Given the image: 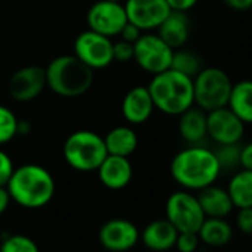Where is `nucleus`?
<instances>
[{
    "mask_svg": "<svg viewBox=\"0 0 252 252\" xmlns=\"http://www.w3.org/2000/svg\"><path fill=\"white\" fill-rule=\"evenodd\" d=\"M221 166L215 153L200 144L178 152L171 162V175L186 190H202L217 181Z\"/></svg>",
    "mask_w": 252,
    "mask_h": 252,
    "instance_id": "f257e3e1",
    "label": "nucleus"
},
{
    "mask_svg": "<svg viewBox=\"0 0 252 252\" xmlns=\"http://www.w3.org/2000/svg\"><path fill=\"white\" fill-rule=\"evenodd\" d=\"M6 189L11 200L27 209L46 206L55 194V180L52 174L36 163L21 165L14 169Z\"/></svg>",
    "mask_w": 252,
    "mask_h": 252,
    "instance_id": "f03ea898",
    "label": "nucleus"
},
{
    "mask_svg": "<svg viewBox=\"0 0 252 252\" xmlns=\"http://www.w3.org/2000/svg\"><path fill=\"white\" fill-rule=\"evenodd\" d=\"M147 88L155 108L168 116H180L194 105L193 79L174 68L155 74Z\"/></svg>",
    "mask_w": 252,
    "mask_h": 252,
    "instance_id": "7ed1b4c3",
    "label": "nucleus"
},
{
    "mask_svg": "<svg viewBox=\"0 0 252 252\" xmlns=\"http://www.w3.org/2000/svg\"><path fill=\"white\" fill-rule=\"evenodd\" d=\"M46 86L64 98H76L86 94L94 82V70L85 65L76 55H60L48 67Z\"/></svg>",
    "mask_w": 252,
    "mask_h": 252,
    "instance_id": "20e7f679",
    "label": "nucleus"
},
{
    "mask_svg": "<svg viewBox=\"0 0 252 252\" xmlns=\"http://www.w3.org/2000/svg\"><path fill=\"white\" fill-rule=\"evenodd\" d=\"M63 155L67 165L79 172H94L105 159L104 138L92 131H76L64 143Z\"/></svg>",
    "mask_w": 252,
    "mask_h": 252,
    "instance_id": "39448f33",
    "label": "nucleus"
},
{
    "mask_svg": "<svg viewBox=\"0 0 252 252\" xmlns=\"http://www.w3.org/2000/svg\"><path fill=\"white\" fill-rule=\"evenodd\" d=\"M231 86L233 83L224 70L218 67L202 68L193 77L194 105L206 113L227 107Z\"/></svg>",
    "mask_w": 252,
    "mask_h": 252,
    "instance_id": "423d86ee",
    "label": "nucleus"
},
{
    "mask_svg": "<svg viewBox=\"0 0 252 252\" xmlns=\"http://www.w3.org/2000/svg\"><path fill=\"white\" fill-rule=\"evenodd\" d=\"M165 212H166V220L178 230V233L181 231L197 233L203 220L206 218L200 208L197 196L191 194L187 190L172 193L166 200Z\"/></svg>",
    "mask_w": 252,
    "mask_h": 252,
    "instance_id": "0eeeda50",
    "label": "nucleus"
},
{
    "mask_svg": "<svg viewBox=\"0 0 252 252\" xmlns=\"http://www.w3.org/2000/svg\"><path fill=\"white\" fill-rule=\"evenodd\" d=\"M172 55L174 49L155 33H143L134 43V61L153 76L171 68Z\"/></svg>",
    "mask_w": 252,
    "mask_h": 252,
    "instance_id": "6e6552de",
    "label": "nucleus"
},
{
    "mask_svg": "<svg viewBox=\"0 0 252 252\" xmlns=\"http://www.w3.org/2000/svg\"><path fill=\"white\" fill-rule=\"evenodd\" d=\"M73 55L89 68L101 70L113 63V42L110 37L88 29L76 37Z\"/></svg>",
    "mask_w": 252,
    "mask_h": 252,
    "instance_id": "1a4fd4ad",
    "label": "nucleus"
},
{
    "mask_svg": "<svg viewBox=\"0 0 252 252\" xmlns=\"http://www.w3.org/2000/svg\"><path fill=\"white\" fill-rule=\"evenodd\" d=\"M86 21L89 30L111 39L120 34L122 29L128 23V17L122 2L99 0L89 8Z\"/></svg>",
    "mask_w": 252,
    "mask_h": 252,
    "instance_id": "9d476101",
    "label": "nucleus"
},
{
    "mask_svg": "<svg viewBox=\"0 0 252 252\" xmlns=\"http://www.w3.org/2000/svg\"><path fill=\"white\" fill-rule=\"evenodd\" d=\"M245 126L246 125L228 107L206 113L208 137L218 146L239 144L245 135Z\"/></svg>",
    "mask_w": 252,
    "mask_h": 252,
    "instance_id": "9b49d317",
    "label": "nucleus"
},
{
    "mask_svg": "<svg viewBox=\"0 0 252 252\" xmlns=\"http://www.w3.org/2000/svg\"><path fill=\"white\" fill-rule=\"evenodd\" d=\"M125 11L128 21L141 32H153L171 14L166 0H125Z\"/></svg>",
    "mask_w": 252,
    "mask_h": 252,
    "instance_id": "f8f14e48",
    "label": "nucleus"
},
{
    "mask_svg": "<svg viewBox=\"0 0 252 252\" xmlns=\"http://www.w3.org/2000/svg\"><path fill=\"white\" fill-rule=\"evenodd\" d=\"M99 243L111 252H126L132 249L140 240L138 227L125 218H113L102 224L98 233Z\"/></svg>",
    "mask_w": 252,
    "mask_h": 252,
    "instance_id": "ddd939ff",
    "label": "nucleus"
},
{
    "mask_svg": "<svg viewBox=\"0 0 252 252\" xmlns=\"http://www.w3.org/2000/svg\"><path fill=\"white\" fill-rule=\"evenodd\" d=\"M46 88V73L43 67L27 65L17 70L8 83L9 95L20 102L36 99Z\"/></svg>",
    "mask_w": 252,
    "mask_h": 252,
    "instance_id": "4468645a",
    "label": "nucleus"
},
{
    "mask_svg": "<svg viewBox=\"0 0 252 252\" xmlns=\"http://www.w3.org/2000/svg\"><path fill=\"white\" fill-rule=\"evenodd\" d=\"M101 184L110 190H122L132 180V163L129 158L107 155L96 169Z\"/></svg>",
    "mask_w": 252,
    "mask_h": 252,
    "instance_id": "2eb2a0df",
    "label": "nucleus"
},
{
    "mask_svg": "<svg viewBox=\"0 0 252 252\" xmlns=\"http://www.w3.org/2000/svg\"><path fill=\"white\" fill-rule=\"evenodd\" d=\"M155 111V102L147 86H135L122 101V114L129 125L146 123Z\"/></svg>",
    "mask_w": 252,
    "mask_h": 252,
    "instance_id": "dca6fc26",
    "label": "nucleus"
},
{
    "mask_svg": "<svg viewBox=\"0 0 252 252\" xmlns=\"http://www.w3.org/2000/svg\"><path fill=\"white\" fill-rule=\"evenodd\" d=\"M178 236V230L166 220H155L149 222L143 231H140V240L144 243L146 248L165 252L175 246V240Z\"/></svg>",
    "mask_w": 252,
    "mask_h": 252,
    "instance_id": "f3484780",
    "label": "nucleus"
},
{
    "mask_svg": "<svg viewBox=\"0 0 252 252\" xmlns=\"http://www.w3.org/2000/svg\"><path fill=\"white\" fill-rule=\"evenodd\" d=\"M178 117V131L186 143H189L190 146H197L208 137L206 111L196 105H191Z\"/></svg>",
    "mask_w": 252,
    "mask_h": 252,
    "instance_id": "a211bd4d",
    "label": "nucleus"
},
{
    "mask_svg": "<svg viewBox=\"0 0 252 252\" xmlns=\"http://www.w3.org/2000/svg\"><path fill=\"white\" fill-rule=\"evenodd\" d=\"M158 34L174 51L183 48L190 36V20L186 12L171 11V14L158 27Z\"/></svg>",
    "mask_w": 252,
    "mask_h": 252,
    "instance_id": "6ab92c4d",
    "label": "nucleus"
},
{
    "mask_svg": "<svg viewBox=\"0 0 252 252\" xmlns=\"http://www.w3.org/2000/svg\"><path fill=\"white\" fill-rule=\"evenodd\" d=\"M197 200L200 203L205 217L224 218L234 208L227 189H221L214 184L199 190Z\"/></svg>",
    "mask_w": 252,
    "mask_h": 252,
    "instance_id": "aec40b11",
    "label": "nucleus"
},
{
    "mask_svg": "<svg viewBox=\"0 0 252 252\" xmlns=\"http://www.w3.org/2000/svg\"><path fill=\"white\" fill-rule=\"evenodd\" d=\"M104 138L108 155L129 158L138 147V137L131 126H116Z\"/></svg>",
    "mask_w": 252,
    "mask_h": 252,
    "instance_id": "412c9836",
    "label": "nucleus"
},
{
    "mask_svg": "<svg viewBox=\"0 0 252 252\" xmlns=\"http://www.w3.org/2000/svg\"><path fill=\"white\" fill-rule=\"evenodd\" d=\"M227 107L245 125H252V80H240L231 86Z\"/></svg>",
    "mask_w": 252,
    "mask_h": 252,
    "instance_id": "4be33fe9",
    "label": "nucleus"
},
{
    "mask_svg": "<svg viewBox=\"0 0 252 252\" xmlns=\"http://www.w3.org/2000/svg\"><path fill=\"white\" fill-rule=\"evenodd\" d=\"M197 236L200 242H203L208 246H224L227 245L231 237H233V230L231 225L224 220V218H214V217H206L197 230Z\"/></svg>",
    "mask_w": 252,
    "mask_h": 252,
    "instance_id": "5701e85b",
    "label": "nucleus"
},
{
    "mask_svg": "<svg viewBox=\"0 0 252 252\" xmlns=\"http://www.w3.org/2000/svg\"><path fill=\"white\" fill-rule=\"evenodd\" d=\"M227 191L234 208L252 206V171L242 169L233 175Z\"/></svg>",
    "mask_w": 252,
    "mask_h": 252,
    "instance_id": "b1692460",
    "label": "nucleus"
},
{
    "mask_svg": "<svg viewBox=\"0 0 252 252\" xmlns=\"http://www.w3.org/2000/svg\"><path fill=\"white\" fill-rule=\"evenodd\" d=\"M171 68H174V70H177V71L193 79L203 67H202L200 57H197L194 52H190V51L180 48V49L174 51Z\"/></svg>",
    "mask_w": 252,
    "mask_h": 252,
    "instance_id": "393cba45",
    "label": "nucleus"
},
{
    "mask_svg": "<svg viewBox=\"0 0 252 252\" xmlns=\"http://www.w3.org/2000/svg\"><path fill=\"white\" fill-rule=\"evenodd\" d=\"M18 135V117L6 105H0V146L8 144Z\"/></svg>",
    "mask_w": 252,
    "mask_h": 252,
    "instance_id": "a878e982",
    "label": "nucleus"
},
{
    "mask_svg": "<svg viewBox=\"0 0 252 252\" xmlns=\"http://www.w3.org/2000/svg\"><path fill=\"white\" fill-rule=\"evenodd\" d=\"M0 252H40L37 243L26 234H9L2 240Z\"/></svg>",
    "mask_w": 252,
    "mask_h": 252,
    "instance_id": "bb28decb",
    "label": "nucleus"
},
{
    "mask_svg": "<svg viewBox=\"0 0 252 252\" xmlns=\"http://www.w3.org/2000/svg\"><path fill=\"white\" fill-rule=\"evenodd\" d=\"M218 163L222 169H233L240 166V146L239 144H224L220 146L215 152Z\"/></svg>",
    "mask_w": 252,
    "mask_h": 252,
    "instance_id": "cd10ccee",
    "label": "nucleus"
},
{
    "mask_svg": "<svg viewBox=\"0 0 252 252\" xmlns=\"http://www.w3.org/2000/svg\"><path fill=\"white\" fill-rule=\"evenodd\" d=\"M199 243H200V239H199L197 233H193V231H181L177 236L175 248L180 252H194L197 249Z\"/></svg>",
    "mask_w": 252,
    "mask_h": 252,
    "instance_id": "c85d7f7f",
    "label": "nucleus"
},
{
    "mask_svg": "<svg viewBox=\"0 0 252 252\" xmlns=\"http://www.w3.org/2000/svg\"><path fill=\"white\" fill-rule=\"evenodd\" d=\"M132 60H134V43H129L122 39L113 43V61L129 63Z\"/></svg>",
    "mask_w": 252,
    "mask_h": 252,
    "instance_id": "c756f323",
    "label": "nucleus"
},
{
    "mask_svg": "<svg viewBox=\"0 0 252 252\" xmlns=\"http://www.w3.org/2000/svg\"><path fill=\"white\" fill-rule=\"evenodd\" d=\"M14 169H15V166H14V162H12L11 156L0 149V186L6 187Z\"/></svg>",
    "mask_w": 252,
    "mask_h": 252,
    "instance_id": "7c9ffc66",
    "label": "nucleus"
},
{
    "mask_svg": "<svg viewBox=\"0 0 252 252\" xmlns=\"http://www.w3.org/2000/svg\"><path fill=\"white\" fill-rule=\"evenodd\" d=\"M236 224L242 233L252 236V206L239 208V212L236 217Z\"/></svg>",
    "mask_w": 252,
    "mask_h": 252,
    "instance_id": "2f4dec72",
    "label": "nucleus"
},
{
    "mask_svg": "<svg viewBox=\"0 0 252 252\" xmlns=\"http://www.w3.org/2000/svg\"><path fill=\"white\" fill-rule=\"evenodd\" d=\"M143 33L144 32H141L137 26H134L132 23L128 21V23L125 24V27L122 29V32H120L119 36H120L122 40H126V42H129V43H135Z\"/></svg>",
    "mask_w": 252,
    "mask_h": 252,
    "instance_id": "473e14b6",
    "label": "nucleus"
},
{
    "mask_svg": "<svg viewBox=\"0 0 252 252\" xmlns=\"http://www.w3.org/2000/svg\"><path fill=\"white\" fill-rule=\"evenodd\" d=\"M199 0H166L171 11H178V12H187L191 8L197 5Z\"/></svg>",
    "mask_w": 252,
    "mask_h": 252,
    "instance_id": "72a5a7b5",
    "label": "nucleus"
},
{
    "mask_svg": "<svg viewBox=\"0 0 252 252\" xmlns=\"http://www.w3.org/2000/svg\"><path fill=\"white\" fill-rule=\"evenodd\" d=\"M240 166L252 171V141L240 147Z\"/></svg>",
    "mask_w": 252,
    "mask_h": 252,
    "instance_id": "f704fd0d",
    "label": "nucleus"
},
{
    "mask_svg": "<svg viewBox=\"0 0 252 252\" xmlns=\"http://www.w3.org/2000/svg\"><path fill=\"white\" fill-rule=\"evenodd\" d=\"M225 3L234 11H248L252 8V0H225Z\"/></svg>",
    "mask_w": 252,
    "mask_h": 252,
    "instance_id": "c9c22d12",
    "label": "nucleus"
},
{
    "mask_svg": "<svg viewBox=\"0 0 252 252\" xmlns=\"http://www.w3.org/2000/svg\"><path fill=\"white\" fill-rule=\"evenodd\" d=\"M9 203H11V196H9L8 189L5 186H0V215L6 212V209L9 208Z\"/></svg>",
    "mask_w": 252,
    "mask_h": 252,
    "instance_id": "e433bc0d",
    "label": "nucleus"
},
{
    "mask_svg": "<svg viewBox=\"0 0 252 252\" xmlns=\"http://www.w3.org/2000/svg\"><path fill=\"white\" fill-rule=\"evenodd\" d=\"M32 131V126L27 120H18V135H27Z\"/></svg>",
    "mask_w": 252,
    "mask_h": 252,
    "instance_id": "4c0bfd02",
    "label": "nucleus"
},
{
    "mask_svg": "<svg viewBox=\"0 0 252 252\" xmlns=\"http://www.w3.org/2000/svg\"><path fill=\"white\" fill-rule=\"evenodd\" d=\"M111 2H123V0H111Z\"/></svg>",
    "mask_w": 252,
    "mask_h": 252,
    "instance_id": "58836bf2",
    "label": "nucleus"
}]
</instances>
